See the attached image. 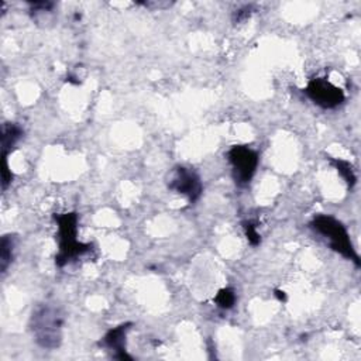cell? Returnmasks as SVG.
Listing matches in <instances>:
<instances>
[{"label":"cell","mask_w":361,"mask_h":361,"mask_svg":"<svg viewBox=\"0 0 361 361\" xmlns=\"http://www.w3.org/2000/svg\"><path fill=\"white\" fill-rule=\"evenodd\" d=\"M130 325H121L119 327L112 329L108 331V334L103 339V345H105L109 350L115 351V357L120 360L130 358L126 354V334L128 331V327Z\"/></svg>","instance_id":"52a82bcc"},{"label":"cell","mask_w":361,"mask_h":361,"mask_svg":"<svg viewBox=\"0 0 361 361\" xmlns=\"http://www.w3.org/2000/svg\"><path fill=\"white\" fill-rule=\"evenodd\" d=\"M306 95L314 103L323 109H333L339 106L345 100V93L338 86L330 84L327 80H312L305 89Z\"/></svg>","instance_id":"5b68a950"},{"label":"cell","mask_w":361,"mask_h":361,"mask_svg":"<svg viewBox=\"0 0 361 361\" xmlns=\"http://www.w3.org/2000/svg\"><path fill=\"white\" fill-rule=\"evenodd\" d=\"M312 227L315 231H318L319 235H322L329 242V246L334 251H338L339 254L346 257V259H349V260L354 261L357 266H360L358 255L356 254V251L351 246L347 230L339 220H336L331 216L321 215V216H316L314 219Z\"/></svg>","instance_id":"3957f363"},{"label":"cell","mask_w":361,"mask_h":361,"mask_svg":"<svg viewBox=\"0 0 361 361\" xmlns=\"http://www.w3.org/2000/svg\"><path fill=\"white\" fill-rule=\"evenodd\" d=\"M62 316L54 307L43 306L33 315L32 329L37 343L44 349H56L61 343Z\"/></svg>","instance_id":"7a4b0ae2"},{"label":"cell","mask_w":361,"mask_h":361,"mask_svg":"<svg viewBox=\"0 0 361 361\" xmlns=\"http://www.w3.org/2000/svg\"><path fill=\"white\" fill-rule=\"evenodd\" d=\"M170 188L187 196L191 202H195L202 195V184L199 176L194 171L184 167L175 170V174L170 180Z\"/></svg>","instance_id":"8992f818"},{"label":"cell","mask_w":361,"mask_h":361,"mask_svg":"<svg viewBox=\"0 0 361 361\" xmlns=\"http://www.w3.org/2000/svg\"><path fill=\"white\" fill-rule=\"evenodd\" d=\"M23 130L17 124H5L2 128V150H3V157L8 159L9 151L16 145V143L21 139Z\"/></svg>","instance_id":"ba28073f"},{"label":"cell","mask_w":361,"mask_h":361,"mask_svg":"<svg viewBox=\"0 0 361 361\" xmlns=\"http://www.w3.org/2000/svg\"><path fill=\"white\" fill-rule=\"evenodd\" d=\"M333 164L336 165L338 171L342 174V176L346 179V183L349 185H353L356 183V175H354V172H353V170H351L349 163L342 161V160H333Z\"/></svg>","instance_id":"8fae6325"},{"label":"cell","mask_w":361,"mask_h":361,"mask_svg":"<svg viewBox=\"0 0 361 361\" xmlns=\"http://www.w3.org/2000/svg\"><path fill=\"white\" fill-rule=\"evenodd\" d=\"M56 222L58 223V240H60V251L57 255V264L64 267L76 257H81L86 251H89V244H82L76 240V227H78V216L75 213H64L56 216Z\"/></svg>","instance_id":"6da1fadb"},{"label":"cell","mask_w":361,"mask_h":361,"mask_svg":"<svg viewBox=\"0 0 361 361\" xmlns=\"http://www.w3.org/2000/svg\"><path fill=\"white\" fill-rule=\"evenodd\" d=\"M216 303L219 307H223V309H230L233 307L235 302H236V295L235 292L231 290H222L218 296H216Z\"/></svg>","instance_id":"30bf717a"},{"label":"cell","mask_w":361,"mask_h":361,"mask_svg":"<svg viewBox=\"0 0 361 361\" xmlns=\"http://www.w3.org/2000/svg\"><path fill=\"white\" fill-rule=\"evenodd\" d=\"M275 292H277L275 295L278 296L279 301H286V299H287V298H286V292H281V291H275Z\"/></svg>","instance_id":"4fadbf2b"},{"label":"cell","mask_w":361,"mask_h":361,"mask_svg":"<svg viewBox=\"0 0 361 361\" xmlns=\"http://www.w3.org/2000/svg\"><path fill=\"white\" fill-rule=\"evenodd\" d=\"M229 161L233 168V176L236 184L244 187L250 180L259 167V154L247 145H235L227 152Z\"/></svg>","instance_id":"277c9868"},{"label":"cell","mask_w":361,"mask_h":361,"mask_svg":"<svg viewBox=\"0 0 361 361\" xmlns=\"http://www.w3.org/2000/svg\"><path fill=\"white\" fill-rule=\"evenodd\" d=\"M244 230H246V236H247V240L253 244V246H257L260 242H261V237H260V233L257 231L255 226L253 223H246L244 224Z\"/></svg>","instance_id":"7c38bea8"},{"label":"cell","mask_w":361,"mask_h":361,"mask_svg":"<svg viewBox=\"0 0 361 361\" xmlns=\"http://www.w3.org/2000/svg\"><path fill=\"white\" fill-rule=\"evenodd\" d=\"M0 268H2V272H6L9 264L12 263V257H13V239L12 236H5L2 239V246H0Z\"/></svg>","instance_id":"9c48e42d"}]
</instances>
